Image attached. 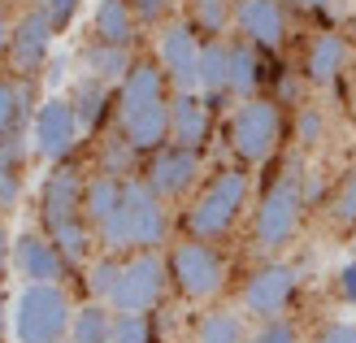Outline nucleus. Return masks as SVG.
I'll return each instance as SVG.
<instances>
[{
	"label": "nucleus",
	"instance_id": "nucleus-1",
	"mask_svg": "<svg viewBox=\"0 0 356 343\" xmlns=\"http://www.w3.org/2000/svg\"><path fill=\"white\" fill-rule=\"evenodd\" d=\"M83 174L74 166H52V174L44 178V187H40V222H44V234L52 244H57V252L70 261V265H79L87 261V252H92L96 244V234L92 226H87L83 218Z\"/></svg>",
	"mask_w": 356,
	"mask_h": 343
},
{
	"label": "nucleus",
	"instance_id": "nucleus-15",
	"mask_svg": "<svg viewBox=\"0 0 356 343\" xmlns=\"http://www.w3.org/2000/svg\"><path fill=\"white\" fill-rule=\"evenodd\" d=\"M235 26L248 44L257 48H278L287 40V9L282 0H235Z\"/></svg>",
	"mask_w": 356,
	"mask_h": 343
},
{
	"label": "nucleus",
	"instance_id": "nucleus-38",
	"mask_svg": "<svg viewBox=\"0 0 356 343\" xmlns=\"http://www.w3.org/2000/svg\"><path fill=\"white\" fill-rule=\"evenodd\" d=\"M317 343H356V321H330V326H322Z\"/></svg>",
	"mask_w": 356,
	"mask_h": 343
},
{
	"label": "nucleus",
	"instance_id": "nucleus-16",
	"mask_svg": "<svg viewBox=\"0 0 356 343\" xmlns=\"http://www.w3.org/2000/svg\"><path fill=\"white\" fill-rule=\"evenodd\" d=\"M170 79L161 61H135L127 70V79L118 83V118H131L139 109H152V104H165L170 96Z\"/></svg>",
	"mask_w": 356,
	"mask_h": 343
},
{
	"label": "nucleus",
	"instance_id": "nucleus-28",
	"mask_svg": "<svg viewBox=\"0 0 356 343\" xmlns=\"http://www.w3.org/2000/svg\"><path fill=\"white\" fill-rule=\"evenodd\" d=\"M257 83H261L257 44H248V40L230 44V96H239V100H252Z\"/></svg>",
	"mask_w": 356,
	"mask_h": 343
},
{
	"label": "nucleus",
	"instance_id": "nucleus-42",
	"mask_svg": "<svg viewBox=\"0 0 356 343\" xmlns=\"http://www.w3.org/2000/svg\"><path fill=\"white\" fill-rule=\"evenodd\" d=\"M296 9H305V13H326L330 9V0H291Z\"/></svg>",
	"mask_w": 356,
	"mask_h": 343
},
{
	"label": "nucleus",
	"instance_id": "nucleus-46",
	"mask_svg": "<svg viewBox=\"0 0 356 343\" xmlns=\"http://www.w3.org/2000/svg\"><path fill=\"white\" fill-rule=\"evenodd\" d=\"M352 35H356V9H352Z\"/></svg>",
	"mask_w": 356,
	"mask_h": 343
},
{
	"label": "nucleus",
	"instance_id": "nucleus-4",
	"mask_svg": "<svg viewBox=\"0 0 356 343\" xmlns=\"http://www.w3.org/2000/svg\"><path fill=\"white\" fill-rule=\"evenodd\" d=\"M248 191H252V178H248L243 170H222L218 178H209V183L200 187V196L191 200V209H187L191 239H204V244L222 239V234L243 218Z\"/></svg>",
	"mask_w": 356,
	"mask_h": 343
},
{
	"label": "nucleus",
	"instance_id": "nucleus-44",
	"mask_svg": "<svg viewBox=\"0 0 356 343\" xmlns=\"http://www.w3.org/2000/svg\"><path fill=\"white\" fill-rule=\"evenodd\" d=\"M0 339H5V304H0Z\"/></svg>",
	"mask_w": 356,
	"mask_h": 343
},
{
	"label": "nucleus",
	"instance_id": "nucleus-45",
	"mask_svg": "<svg viewBox=\"0 0 356 343\" xmlns=\"http://www.w3.org/2000/svg\"><path fill=\"white\" fill-rule=\"evenodd\" d=\"M352 118H356V87H352Z\"/></svg>",
	"mask_w": 356,
	"mask_h": 343
},
{
	"label": "nucleus",
	"instance_id": "nucleus-26",
	"mask_svg": "<svg viewBox=\"0 0 356 343\" xmlns=\"http://www.w3.org/2000/svg\"><path fill=\"white\" fill-rule=\"evenodd\" d=\"M22 161H26V139H0V209L22 200Z\"/></svg>",
	"mask_w": 356,
	"mask_h": 343
},
{
	"label": "nucleus",
	"instance_id": "nucleus-10",
	"mask_svg": "<svg viewBox=\"0 0 356 343\" xmlns=\"http://www.w3.org/2000/svg\"><path fill=\"white\" fill-rule=\"evenodd\" d=\"M296 292H300L296 265H287V261H265L257 274L243 282V313L248 317H261V321L282 317V313H287V304L296 300Z\"/></svg>",
	"mask_w": 356,
	"mask_h": 343
},
{
	"label": "nucleus",
	"instance_id": "nucleus-35",
	"mask_svg": "<svg viewBox=\"0 0 356 343\" xmlns=\"http://www.w3.org/2000/svg\"><path fill=\"white\" fill-rule=\"evenodd\" d=\"M243 343H300V330H296L291 317H270V321H261Z\"/></svg>",
	"mask_w": 356,
	"mask_h": 343
},
{
	"label": "nucleus",
	"instance_id": "nucleus-33",
	"mask_svg": "<svg viewBox=\"0 0 356 343\" xmlns=\"http://www.w3.org/2000/svg\"><path fill=\"white\" fill-rule=\"evenodd\" d=\"M135 148L127 139H109L104 143V157H100V174H113V178H131V166H135Z\"/></svg>",
	"mask_w": 356,
	"mask_h": 343
},
{
	"label": "nucleus",
	"instance_id": "nucleus-21",
	"mask_svg": "<svg viewBox=\"0 0 356 343\" xmlns=\"http://www.w3.org/2000/svg\"><path fill=\"white\" fill-rule=\"evenodd\" d=\"M118 205H122V178H113V174L87 178V187H83V218H87V226H92V234L109 230V222L118 218Z\"/></svg>",
	"mask_w": 356,
	"mask_h": 343
},
{
	"label": "nucleus",
	"instance_id": "nucleus-41",
	"mask_svg": "<svg viewBox=\"0 0 356 343\" xmlns=\"http://www.w3.org/2000/svg\"><path fill=\"white\" fill-rule=\"evenodd\" d=\"M9 35H13V22H9L5 5H0V57H9Z\"/></svg>",
	"mask_w": 356,
	"mask_h": 343
},
{
	"label": "nucleus",
	"instance_id": "nucleus-40",
	"mask_svg": "<svg viewBox=\"0 0 356 343\" xmlns=\"http://www.w3.org/2000/svg\"><path fill=\"white\" fill-rule=\"evenodd\" d=\"M13 265V239L5 234V226H0V282H5V269Z\"/></svg>",
	"mask_w": 356,
	"mask_h": 343
},
{
	"label": "nucleus",
	"instance_id": "nucleus-25",
	"mask_svg": "<svg viewBox=\"0 0 356 343\" xmlns=\"http://www.w3.org/2000/svg\"><path fill=\"white\" fill-rule=\"evenodd\" d=\"M200 92L204 100L230 92V44L226 40H204L200 48Z\"/></svg>",
	"mask_w": 356,
	"mask_h": 343
},
{
	"label": "nucleus",
	"instance_id": "nucleus-36",
	"mask_svg": "<svg viewBox=\"0 0 356 343\" xmlns=\"http://www.w3.org/2000/svg\"><path fill=\"white\" fill-rule=\"evenodd\" d=\"M113 343H152V326H148V313H118V326H113Z\"/></svg>",
	"mask_w": 356,
	"mask_h": 343
},
{
	"label": "nucleus",
	"instance_id": "nucleus-30",
	"mask_svg": "<svg viewBox=\"0 0 356 343\" xmlns=\"http://www.w3.org/2000/svg\"><path fill=\"white\" fill-rule=\"evenodd\" d=\"M326 218L334 230H356V170H348L334 183L330 200H326Z\"/></svg>",
	"mask_w": 356,
	"mask_h": 343
},
{
	"label": "nucleus",
	"instance_id": "nucleus-8",
	"mask_svg": "<svg viewBox=\"0 0 356 343\" xmlns=\"http://www.w3.org/2000/svg\"><path fill=\"white\" fill-rule=\"evenodd\" d=\"M282 139V104L278 100H243L235 118H230V148L239 152V161L257 166L265 161Z\"/></svg>",
	"mask_w": 356,
	"mask_h": 343
},
{
	"label": "nucleus",
	"instance_id": "nucleus-27",
	"mask_svg": "<svg viewBox=\"0 0 356 343\" xmlns=\"http://www.w3.org/2000/svg\"><path fill=\"white\" fill-rule=\"evenodd\" d=\"M70 104H74L79 126H83V135H87V131H96V126L104 122V109H109V87L96 83V79H79L74 87H70Z\"/></svg>",
	"mask_w": 356,
	"mask_h": 343
},
{
	"label": "nucleus",
	"instance_id": "nucleus-31",
	"mask_svg": "<svg viewBox=\"0 0 356 343\" xmlns=\"http://www.w3.org/2000/svg\"><path fill=\"white\" fill-rule=\"evenodd\" d=\"M118 274H122V261L113 257V252H104V257H96L92 265H87V292H92L100 304H109L113 287H118Z\"/></svg>",
	"mask_w": 356,
	"mask_h": 343
},
{
	"label": "nucleus",
	"instance_id": "nucleus-34",
	"mask_svg": "<svg viewBox=\"0 0 356 343\" xmlns=\"http://www.w3.org/2000/svg\"><path fill=\"white\" fill-rule=\"evenodd\" d=\"M296 139H300V148H317V143L326 139V113L317 109V104H305L296 118Z\"/></svg>",
	"mask_w": 356,
	"mask_h": 343
},
{
	"label": "nucleus",
	"instance_id": "nucleus-22",
	"mask_svg": "<svg viewBox=\"0 0 356 343\" xmlns=\"http://www.w3.org/2000/svg\"><path fill=\"white\" fill-rule=\"evenodd\" d=\"M135 5L131 0H96V17H92V35L104 44H118V48H131L135 44Z\"/></svg>",
	"mask_w": 356,
	"mask_h": 343
},
{
	"label": "nucleus",
	"instance_id": "nucleus-29",
	"mask_svg": "<svg viewBox=\"0 0 356 343\" xmlns=\"http://www.w3.org/2000/svg\"><path fill=\"white\" fill-rule=\"evenodd\" d=\"M243 317L235 309H213L195 321V343H243Z\"/></svg>",
	"mask_w": 356,
	"mask_h": 343
},
{
	"label": "nucleus",
	"instance_id": "nucleus-47",
	"mask_svg": "<svg viewBox=\"0 0 356 343\" xmlns=\"http://www.w3.org/2000/svg\"><path fill=\"white\" fill-rule=\"evenodd\" d=\"M191 5H204V0H191Z\"/></svg>",
	"mask_w": 356,
	"mask_h": 343
},
{
	"label": "nucleus",
	"instance_id": "nucleus-9",
	"mask_svg": "<svg viewBox=\"0 0 356 343\" xmlns=\"http://www.w3.org/2000/svg\"><path fill=\"white\" fill-rule=\"evenodd\" d=\"M79 139H83V126H79V113H74V104H70V96H48L40 109H35V118H31L35 157L61 166V161L74 157Z\"/></svg>",
	"mask_w": 356,
	"mask_h": 343
},
{
	"label": "nucleus",
	"instance_id": "nucleus-11",
	"mask_svg": "<svg viewBox=\"0 0 356 343\" xmlns=\"http://www.w3.org/2000/svg\"><path fill=\"white\" fill-rule=\"evenodd\" d=\"M52 40H57V26L44 17V9H22L13 22V35H9V65L17 79H35L52 52Z\"/></svg>",
	"mask_w": 356,
	"mask_h": 343
},
{
	"label": "nucleus",
	"instance_id": "nucleus-17",
	"mask_svg": "<svg viewBox=\"0 0 356 343\" xmlns=\"http://www.w3.org/2000/svg\"><path fill=\"white\" fill-rule=\"evenodd\" d=\"M209 135H213L209 100H200L195 92H174V100H170V143L200 152L209 143Z\"/></svg>",
	"mask_w": 356,
	"mask_h": 343
},
{
	"label": "nucleus",
	"instance_id": "nucleus-7",
	"mask_svg": "<svg viewBox=\"0 0 356 343\" xmlns=\"http://www.w3.org/2000/svg\"><path fill=\"white\" fill-rule=\"evenodd\" d=\"M165 287H170V265L156 252H135V257L122 261L109 304H113V313H152L161 304Z\"/></svg>",
	"mask_w": 356,
	"mask_h": 343
},
{
	"label": "nucleus",
	"instance_id": "nucleus-19",
	"mask_svg": "<svg viewBox=\"0 0 356 343\" xmlns=\"http://www.w3.org/2000/svg\"><path fill=\"white\" fill-rule=\"evenodd\" d=\"M79 65H83V79H96V83H104V87H113V83L127 79V70L135 65V57H131V48L92 40V44L79 52Z\"/></svg>",
	"mask_w": 356,
	"mask_h": 343
},
{
	"label": "nucleus",
	"instance_id": "nucleus-43",
	"mask_svg": "<svg viewBox=\"0 0 356 343\" xmlns=\"http://www.w3.org/2000/svg\"><path fill=\"white\" fill-rule=\"evenodd\" d=\"M61 74H65V61H57V65H52V74H48V87H57V83H61Z\"/></svg>",
	"mask_w": 356,
	"mask_h": 343
},
{
	"label": "nucleus",
	"instance_id": "nucleus-14",
	"mask_svg": "<svg viewBox=\"0 0 356 343\" xmlns=\"http://www.w3.org/2000/svg\"><path fill=\"white\" fill-rule=\"evenodd\" d=\"M65 257L57 252V244L48 239L44 230H22L13 239V269H17V278H26V282H57L65 274Z\"/></svg>",
	"mask_w": 356,
	"mask_h": 343
},
{
	"label": "nucleus",
	"instance_id": "nucleus-32",
	"mask_svg": "<svg viewBox=\"0 0 356 343\" xmlns=\"http://www.w3.org/2000/svg\"><path fill=\"white\" fill-rule=\"evenodd\" d=\"M195 26L209 31V40H218L235 26V9H230V0H204V5H195Z\"/></svg>",
	"mask_w": 356,
	"mask_h": 343
},
{
	"label": "nucleus",
	"instance_id": "nucleus-13",
	"mask_svg": "<svg viewBox=\"0 0 356 343\" xmlns=\"http://www.w3.org/2000/svg\"><path fill=\"white\" fill-rule=\"evenodd\" d=\"M200 170H204L200 152L178 148V143H165L161 152H152V166H148L144 183L161 196V200H183V196L200 183Z\"/></svg>",
	"mask_w": 356,
	"mask_h": 343
},
{
	"label": "nucleus",
	"instance_id": "nucleus-24",
	"mask_svg": "<svg viewBox=\"0 0 356 343\" xmlns=\"http://www.w3.org/2000/svg\"><path fill=\"white\" fill-rule=\"evenodd\" d=\"M113 326H118V313L113 304H83L74 309V321H70V343H113Z\"/></svg>",
	"mask_w": 356,
	"mask_h": 343
},
{
	"label": "nucleus",
	"instance_id": "nucleus-18",
	"mask_svg": "<svg viewBox=\"0 0 356 343\" xmlns=\"http://www.w3.org/2000/svg\"><path fill=\"white\" fill-rule=\"evenodd\" d=\"M122 139H127L135 152H161L170 143V100L122 118Z\"/></svg>",
	"mask_w": 356,
	"mask_h": 343
},
{
	"label": "nucleus",
	"instance_id": "nucleus-12",
	"mask_svg": "<svg viewBox=\"0 0 356 343\" xmlns=\"http://www.w3.org/2000/svg\"><path fill=\"white\" fill-rule=\"evenodd\" d=\"M200 35L187 22H170L156 44V61H161L165 79L174 92H200Z\"/></svg>",
	"mask_w": 356,
	"mask_h": 343
},
{
	"label": "nucleus",
	"instance_id": "nucleus-3",
	"mask_svg": "<svg viewBox=\"0 0 356 343\" xmlns=\"http://www.w3.org/2000/svg\"><path fill=\"white\" fill-rule=\"evenodd\" d=\"M305 174H300V161H291L287 174L270 183V191L261 196L257 205V222H252V244L261 252H282L296 230H300V218H305Z\"/></svg>",
	"mask_w": 356,
	"mask_h": 343
},
{
	"label": "nucleus",
	"instance_id": "nucleus-20",
	"mask_svg": "<svg viewBox=\"0 0 356 343\" xmlns=\"http://www.w3.org/2000/svg\"><path fill=\"white\" fill-rule=\"evenodd\" d=\"M348 61H352V48H348V40L343 35H334V31H326V35H317V40L309 44V57H305V74L313 79V83H334L348 70Z\"/></svg>",
	"mask_w": 356,
	"mask_h": 343
},
{
	"label": "nucleus",
	"instance_id": "nucleus-23",
	"mask_svg": "<svg viewBox=\"0 0 356 343\" xmlns=\"http://www.w3.org/2000/svg\"><path fill=\"white\" fill-rule=\"evenodd\" d=\"M31 79H0V139H13V135H22L35 109H31Z\"/></svg>",
	"mask_w": 356,
	"mask_h": 343
},
{
	"label": "nucleus",
	"instance_id": "nucleus-6",
	"mask_svg": "<svg viewBox=\"0 0 356 343\" xmlns=\"http://www.w3.org/2000/svg\"><path fill=\"white\" fill-rule=\"evenodd\" d=\"M170 282L183 300H218L226 287V261L222 252L204 239H183L170 248Z\"/></svg>",
	"mask_w": 356,
	"mask_h": 343
},
{
	"label": "nucleus",
	"instance_id": "nucleus-39",
	"mask_svg": "<svg viewBox=\"0 0 356 343\" xmlns=\"http://www.w3.org/2000/svg\"><path fill=\"white\" fill-rule=\"evenodd\" d=\"M334 287H339V300L356 309V261H348V265L339 269V282H334Z\"/></svg>",
	"mask_w": 356,
	"mask_h": 343
},
{
	"label": "nucleus",
	"instance_id": "nucleus-5",
	"mask_svg": "<svg viewBox=\"0 0 356 343\" xmlns=\"http://www.w3.org/2000/svg\"><path fill=\"white\" fill-rule=\"evenodd\" d=\"M74 304L57 282H26L13 300V335L17 343H65Z\"/></svg>",
	"mask_w": 356,
	"mask_h": 343
},
{
	"label": "nucleus",
	"instance_id": "nucleus-37",
	"mask_svg": "<svg viewBox=\"0 0 356 343\" xmlns=\"http://www.w3.org/2000/svg\"><path fill=\"white\" fill-rule=\"evenodd\" d=\"M40 9H44V17L57 31H65L70 22L79 17V9H83V0H40Z\"/></svg>",
	"mask_w": 356,
	"mask_h": 343
},
{
	"label": "nucleus",
	"instance_id": "nucleus-2",
	"mask_svg": "<svg viewBox=\"0 0 356 343\" xmlns=\"http://www.w3.org/2000/svg\"><path fill=\"white\" fill-rule=\"evenodd\" d=\"M170 239V209L144 178H122V205L109 230L96 234L104 252H156Z\"/></svg>",
	"mask_w": 356,
	"mask_h": 343
}]
</instances>
